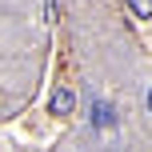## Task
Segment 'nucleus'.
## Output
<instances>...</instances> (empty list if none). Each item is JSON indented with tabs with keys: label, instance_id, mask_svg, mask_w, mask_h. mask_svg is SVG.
I'll return each mask as SVG.
<instances>
[{
	"label": "nucleus",
	"instance_id": "nucleus-2",
	"mask_svg": "<svg viewBox=\"0 0 152 152\" xmlns=\"http://www.w3.org/2000/svg\"><path fill=\"white\" fill-rule=\"evenodd\" d=\"M72 104H76V96H72L68 88H60V92L52 96V112H56V116H68V112H72Z\"/></svg>",
	"mask_w": 152,
	"mask_h": 152
},
{
	"label": "nucleus",
	"instance_id": "nucleus-3",
	"mask_svg": "<svg viewBox=\"0 0 152 152\" xmlns=\"http://www.w3.org/2000/svg\"><path fill=\"white\" fill-rule=\"evenodd\" d=\"M124 4H128L132 16H140V20H144V16H152V0H124Z\"/></svg>",
	"mask_w": 152,
	"mask_h": 152
},
{
	"label": "nucleus",
	"instance_id": "nucleus-1",
	"mask_svg": "<svg viewBox=\"0 0 152 152\" xmlns=\"http://www.w3.org/2000/svg\"><path fill=\"white\" fill-rule=\"evenodd\" d=\"M92 124H100V128H112V124H116V112H112V104L96 100V104H92Z\"/></svg>",
	"mask_w": 152,
	"mask_h": 152
},
{
	"label": "nucleus",
	"instance_id": "nucleus-4",
	"mask_svg": "<svg viewBox=\"0 0 152 152\" xmlns=\"http://www.w3.org/2000/svg\"><path fill=\"white\" fill-rule=\"evenodd\" d=\"M44 16H48V20H56V16H60V12H56V0H44Z\"/></svg>",
	"mask_w": 152,
	"mask_h": 152
},
{
	"label": "nucleus",
	"instance_id": "nucleus-5",
	"mask_svg": "<svg viewBox=\"0 0 152 152\" xmlns=\"http://www.w3.org/2000/svg\"><path fill=\"white\" fill-rule=\"evenodd\" d=\"M148 112H152V88H148Z\"/></svg>",
	"mask_w": 152,
	"mask_h": 152
}]
</instances>
